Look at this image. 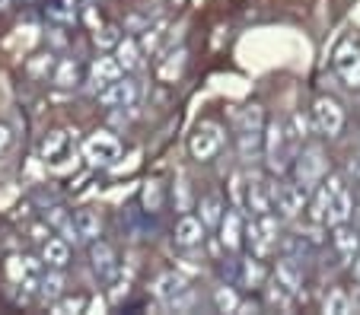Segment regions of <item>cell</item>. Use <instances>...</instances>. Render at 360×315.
I'll return each mask as SVG.
<instances>
[{
    "label": "cell",
    "instance_id": "obj_34",
    "mask_svg": "<svg viewBox=\"0 0 360 315\" xmlns=\"http://www.w3.org/2000/svg\"><path fill=\"white\" fill-rule=\"evenodd\" d=\"M51 67H55V58L51 55H39V58H32V61H29V74L32 76H45V74H51Z\"/></svg>",
    "mask_w": 360,
    "mask_h": 315
},
{
    "label": "cell",
    "instance_id": "obj_26",
    "mask_svg": "<svg viewBox=\"0 0 360 315\" xmlns=\"http://www.w3.org/2000/svg\"><path fill=\"white\" fill-rule=\"evenodd\" d=\"M118 58L115 61L122 64V70H137L141 67V45L134 39H118Z\"/></svg>",
    "mask_w": 360,
    "mask_h": 315
},
{
    "label": "cell",
    "instance_id": "obj_28",
    "mask_svg": "<svg viewBox=\"0 0 360 315\" xmlns=\"http://www.w3.org/2000/svg\"><path fill=\"white\" fill-rule=\"evenodd\" d=\"M322 309L332 315H345V312H351V296H347L345 290H332V293L326 296V302H322Z\"/></svg>",
    "mask_w": 360,
    "mask_h": 315
},
{
    "label": "cell",
    "instance_id": "obj_7",
    "mask_svg": "<svg viewBox=\"0 0 360 315\" xmlns=\"http://www.w3.org/2000/svg\"><path fill=\"white\" fill-rule=\"evenodd\" d=\"M137 96H141V89H137L134 80H112L105 83V86L99 89V102L105 105V109H131V105L137 102Z\"/></svg>",
    "mask_w": 360,
    "mask_h": 315
},
{
    "label": "cell",
    "instance_id": "obj_1",
    "mask_svg": "<svg viewBox=\"0 0 360 315\" xmlns=\"http://www.w3.org/2000/svg\"><path fill=\"white\" fill-rule=\"evenodd\" d=\"M262 144H265L268 169L278 172V175H281V172H284L287 166H290L293 153H297L300 138H297V130H293V134H287L284 124H281V121H271V124L265 128V138H262Z\"/></svg>",
    "mask_w": 360,
    "mask_h": 315
},
{
    "label": "cell",
    "instance_id": "obj_32",
    "mask_svg": "<svg viewBox=\"0 0 360 315\" xmlns=\"http://www.w3.org/2000/svg\"><path fill=\"white\" fill-rule=\"evenodd\" d=\"M48 16L58 22H74V7H70V0H55L51 7H48Z\"/></svg>",
    "mask_w": 360,
    "mask_h": 315
},
{
    "label": "cell",
    "instance_id": "obj_18",
    "mask_svg": "<svg viewBox=\"0 0 360 315\" xmlns=\"http://www.w3.org/2000/svg\"><path fill=\"white\" fill-rule=\"evenodd\" d=\"M35 296L45 302H55L58 296H64V274L61 267H51L45 277H39V290H35Z\"/></svg>",
    "mask_w": 360,
    "mask_h": 315
},
{
    "label": "cell",
    "instance_id": "obj_17",
    "mask_svg": "<svg viewBox=\"0 0 360 315\" xmlns=\"http://www.w3.org/2000/svg\"><path fill=\"white\" fill-rule=\"evenodd\" d=\"M41 261L48 267H64L70 261V242L68 239H51L48 236L45 246H41Z\"/></svg>",
    "mask_w": 360,
    "mask_h": 315
},
{
    "label": "cell",
    "instance_id": "obj_40",
    "mask_svg": "<svg viewBox=\"0 0 360 315\" xmlns=\"http://www.w3.org/2000/svg\"><path fill=\"white\" fill-rule=\"evenodd\" d=\"M233 201H236V207L243 204V175H239V172L233 175Z\"/></svg>",
    "mask_w": 360,
    "mask_h": 315
},
{
    "label": "cell",
    "instance_id": "obj_37",
    "mask_svg": "<svg viewBox=\"0 0 360 315\" xmlns=\"http://www.w3.org/2000/svg\"><path fill=\"white\" fill-rule=\"evenodd\" d=\"M7 274H10V281H16V283H20L22 277H26V267H22V258H10V261H7Z\"/></svg>",
    "mask_w": 360,
    "mask_h": 315
},
{
    "label": "cell",
    "instance_id": "obj_8",
    "mask_svg": "<svg viewBox=\"0 0 360 315\" xmlns=\"http://www.w3.org/2000/svg\"><path fill=\"white\" fill-rule=\"evenodd\" d=\"M268 192H271V207H278L284 217H297L306 207V201H309V192L300 182L297 185H271Z\"/></svg>",
    "mask_w": 360,
    "mask_h": 315
},
{
    "label": "cell",
    "instance_id": "obj_19",
    "mask_svg": "<svg viewBox=\"0 0 360 315\" xmlns=\"http://www.w3.org/2000/svg\"><path fill=\"white\" fill-rule=\"evenodd\" d=\"M89 74H93V83H99V86H105V83L118 80V76L124 74L122 64L115 61V58H96L93 67H89Z\"/></svg>",
    "mask_w": 360,
    "mask_h": 315
},
{
    "label": "cell",
    "instance_id": "obj_45",
    "mask_svg": "<svg viewBox=\"0 0 360 315\" xmlns=\"http://www.w3.org/2000/svg\"><path fill=\"white\" fill-rule=\"evenodd\" d=\"M10 7V0H0V10H7Z\"/></svg>",
    "mask_w": 360,
    "mask_h": 315
},
{
    "label": "cell",
    "instance_id": "obj_25",
    "mask_svg": "<svg viewBox=\"0 0 360 315\" xmlns=\"http://www.w3.org/2000/svg\"><path fill=\"white\" fill-rule=\"evenodd\" d=\"M220 217H224V198H220L217 192H214V194H204V198H201V223H204V229H207V227H217Z\"/></svg>",
    "mask_w": 360,
    "mask_h": 315
},
{
    "label": "cell",
    "instance_id": "obj_43",
    "mask_svg": "<svg viewBox=\"0 0 360 315\" xmlns=\"http://www.w3.org/2000/svg\"><path fill=\"white\" fill-rule=\"evenodd\" d=\"M351 175L360 182V156H354V159H351Z\"/></svg>",
    "mask_w": 360,
    "mask_h": 315
},
{
    "label": "cell",
    "instance_id": "obj_29",
    "mask_svg": "<svg viewBox=\"0 0 360 315\" xmlns=\"http://www.w3.org/2000/svg\"><path fill=\"white\" fill-rule=\"evenodd\" d=\"M77 61H61L58 64V70H55V86H61V89H74L77 86Z\"/></svg>",
    "mask_w": 360,
    "mask_h": 315
},
{
    "label": "cell",
    "instance_id": "obj_24",
    "mask_svg": "<svg viewBox=\"0 0 360 315\" xmlns=\"http://www.w3.org/2000/svg\"><path fill=\"white\" fill-rule=\"evenodd\" d=\"M245 236H249V246H252V255H255V258H268V255H271V246L278 242L274 236H268L259 223H249Z\"/></svg>",
    "mask_w": 360,
    "mask_h": 315
},
{
    "label": "cell",
    "instance_id": "obj_16",
    "mask_svg": "<svg viewBox=\"0 0 360 315\" xmlns=\"http://www.w3.org/2000/svg\"><path fill=\"white\" fill-rule=\"evenodd\" d=\"M274 281H278L281 287H284L287 293H293V296L303 290V274H300V267L293 264L290 258L278 261V267H274Z\"/></svg>",
    "mask_w": 360,
    "mask_h": 315
},
{
    "label": "cell",
    "instance_id": "obj_27",
    "mask_svg": "<svg viewBox=\"0 0 360 315\" xmlns=\"http://www.w3.org/2000/svg\"><path fill=\"white\" fill-rule=\"evenodd\" d=\"M55 315H74V312H86V296H58L51 302Z\"/></svg>",
    "mask_w": 360,
    "mask_h": 315
},
{
    "label": "cell",
    "instance_id": "obj_44",
    "mask_svg": "<svg viewBox=\"0 0 360 315\" xmlns=\"http://www.w3.org/2000/svg\"><path fill=\"white\" fill-rule=\"evenodd\" d=\"M354 255H357V261H354V277H357V281H360V248H357V252H354Z\"/></svg>",
    "mask_w": 360,
    "mask_h": 315
},
{
    "label": "cell",
    "instance_id": "obj_15",
    "mask_svg": "<svg viewBox=\"0 0 360 315\" xmlns=\"http://www.w3.org/2000/svg\"><path fill=\"white\" fill-rule=\"evenodd\" d=\"M176 242L179 246H201L204 242V223L198 217H179V223H176Z\"/></svg>",
    "mask_w": 360,
    "mask_h": 315
},
{
    "label": "cell",
    "instance_id": "obj_23",
    "mask_svg": "<svg viewBox=\"0 0 360 315\" xmlns=\"http://www.w3.org/2000/svg\"><path fill=\"white\" fill-rule=\"evenodd\" d=\"M249 207L255 213H271V192H268V185L262 182V178H249Z\"/></svg>",
    "mask_w": 360,
    "mask_h": 315
},
{
    "label": "cell",
    "instance_id": "obj_6",
    "mask_svg": "<svg viewBox=\"0 0 360 315\" xmlns=\"http://www.w3.org/2000/svg\"><path fill=\"white\" fill-rule=\"evenodd\" d=\"M313 121L322 138H338L341 128H345V109L332 96H322L313 105Z\"/></svg>",
    "mask_w": 360,
    "mask_h": 315
},
{
    "label": "cell",
    "instance_id": "obj_30",
    "mask_svg": "<svg viewBox=\"0 0 360 315\" xmlns=\"http://www.w3.org/2000/svg\"><path fill=\"white\" fill-rule=\"evenodd\" d=\"M214 306H217V312H236L239 306V296L233 287H217V293H214Z\"/></svg>",
    "mask_w": 360,
    "mask_h": 315
},
{
    "label": "cell",
    "instance_id": "obj_39",
    "mask_svg": "<svg viewBox=\"0 0 360 315\" xmlns=\"http://www.w3.org/2000/svg\"><path fill=\"white\" fill-rule=\"evenodd\" d=\"M22 267H26V277H41V264H39V258H22Z\"/></svg>",
    "mask_w": 360,
    "mask_h": 315
},
{
    "label": "cell",
    "instance_id": "obj_12",
    "mask_svg": "<svg viewBox=\"0 0 360 315\" xmlns=\"http://www.w3.org/2000/svg\"><path fill=\"white\" fill-rule=\"evenodd\" d=\"M217 227H220V242H224L226 252H239V246H243V217H239V207L224 210Z\"/></svg>",
    "mask_w": 360,
    "mask_h": 315
},
{
    "label": "cell",
    "instance_id": "obj_11",
    "mask_svg": "<svg viewBox=\"0 0 360 315\" xmlns=\"http://www.w3.org/2000/svg\"><path fill=\"white\" fill-rule=\"evenodd\" d=\"M70 150H74V140H70V130H51L45 140H41V159L51 166H58L61 159L70 156Z\"/></svg>",
    "mask_w": 360,
    "mask_h": 315
},
{
    "label": "cell",
    "instance_id": "obj_20",
    "mask_svg": "<svg viewBox=\"0 0 360 315\" xmlns=\"http://www.w3.org/2000/svg\"><path fill=\"white\" fill-rule=\"evenodd\" d=\"M185 61H188V51L185 48H179V51H172L166 61H160L157 64V76L163 83H176V76L185 70Z\"/></svg>",
    "mask_w": 360,
    "mask_h": 315
},
{
    "label": "cell",
    "instance_id": "obj_41",
    "mask_svg": "<svg viewBox=\"0 0 360 315\" xmlns=\"http://www.w3.org/2000/svg\"><path fill=\"white\" fill-rule=\"evenodd\" d=\"M7 144H10V128L0 124V150H7Z\"/></svg>",
    "mask_w": 360,
    "mask_h": 315
},
{
    "label": "cell",
    "instance_id": "obj_13",
    "mask_svg": "<svg viewBox=\"0 0 360 315\" xmlns=\"http://www.w3.org/2000/svg\"><path fill=\"white\" fill-rule=\"evenodd\" d=\"M89 258H93L96 274H99L102 281H112V277H115L118 264H115V252H112V246H109V242L93 239V246H89Z\"/></svg>",
    "mask_w": 360,
    "mask_h": 315
},
{
    "label": "cell",
    "instance_id": "obj_42",
    "mask_svg": "<svg viewBox=\"0 0 360 315\" xmlns=\"http://www.w3.org/2000/svg\"><path fill=\"white\" fill-rule=\"evenodd\" d=\"M32 239L45 242V239H48V227H32Z\"/></svg>",
    "mask_w": 360,
    "mask_h": 315
},
{
    "label": "cell",
    "instance_id": "obj_9",
    "mask_svg": "<svg viewBox=\"0 0 360 315\" xmlns=\"http://www.w3.org/2000/svg\"><path fill=\"white\" fill-rule=\"evenodd\" d=\"M335 67L351 89H360V48L354 41H341L335 51Z\"/></svg>",
    "mask_w": 360,
    "mask_h": 315
},
{
    "label": "cell",
    "instance_id": "obj_4",
    "mask_svg": "<svg viewBox=\"0 0 360 315\" xmlns=\"http://www.w3.org/2000/svg\"><path fill=\"white\" fill-rule=\"evenodd\" d=\"M297 182L309 192V188H316L322 182V178L328 175V159L326 153H322V147H306L303 153L297 156Z\"/></svg>",
    "mask_w": 360,
    "mask_h": 315
},
{
    "label": "cell",
    "instance_id": "obj_35",
    "mask_svg": "<svg viewBox=\"0 0 360 315\" xmlns=\"http://www.w3.org/2000/svg\"><path fill=\"white\" fill-rule=\"evenodd\" d=\"M290 296L293 293H287L284 287H281L278 281L271 283V287H268V302H271V306H281V309H290Z\"/></svg>",
    "mask_w": 360,
    "mask_h": 315
},
{
    "label": "cell",
    "instance_id": "obj_36",
    "mask_svg": "<svg viewBox=\"0 0 360 315\" xmlns=\"http://www.w3.org/2000/svg\"><path fill=\"white\" fill-rule=\"evenodd\" d=\"M143 204H147V210H160V204H163V198H160V182H147V188H143Z\"/></svg>",
    "mask_w": 360,
    "mask_h": 315
},
{
    "label": "cell",
    "instance_id": "obj_31",
    "mask_svg": "<svg viewBox=\"0 0 360 315\" xmlns=\"http://www.w3.org/2000/svg\"><path fill=\"white\" fill-rule=\"evenodd\" d=\"M96 45L99 48H115L118 45V39H122V29L118 26H96Z\"/></svg>",
    "mask_w": 360,
    "mask_h": 315
},
{
    "label": "cell",
    "instance_id": "obj_3",
    "mask_svg": "<svg viewBox=\"0 0 360 315\" xmlns=\"http://www.w3.org/2000/svg\"><path fill=\"white\" fill-rule=\"evenodd\" d=\"M220 147H224V128H220L217 121H201L195 128V134L188 138V150L191 156L198 159V163H207V159H214L220 153Z\"/></svg>",
    "mask_w": 360,
    "mask_h": 315
},
{
    "label": "cell",
    "instance_id": "obj_38",
    "mask_svg": "<svg viewBox=\"0 0 360 315\" xmlns=\"http://www.w3.org/2000/svg\"><path fill=\"white\" fill-rule=\"evenodd\" d=\"M105 309H109V300H102V296H93V300H86V312L99 315V312H105Z\"/></svg>",
    "mask_w": 360,
    "mask_h": 315
},
{
    "label": "cell",
    "instance_id": "obj_2",
    "mask_svg": "<svg viewBox=\"0 0 360 315\" xmlns=\"http://www.w3.org/2000/svg\"><path fill=\"white\" fill-rule=\"evenodd\" d=\"M262 138H265V115H262V105H245V109L236 115V140H239L243 159H252L262 150Z\"/></svg>",
    "mask_w": 360,
    "mask_h": 315
},
{
    "label": "cell",
    "instance_id": "obj_22",
    "mask_svg": "<svg viewBox=\"0 0 360 315\" xmlns=\"http://www.w3.org/2000/svg\"><path fill=\"white\" fill-rule=\"evenodd\" d=\"M74 229H77V236H80V239L93 242V239H99L102 223H99V217H96L93 210H77L74 213Z\"/></svg>",
    "mask_w": 360,
    "mask_h": 315
},
{
    "label": "cell",
    "instance_id": "obj_33",
    "mask_svg": "<svg viewBox=\"0 0 360 315\" xmlns=\"http://www.w3.org/2000/svg\"><path fill=\"white\" fill-rule=\"evenodd\" d=\"M243 277H245V283H249V287H262V283H265V267H262L259 261H245Z\"/></svg>",
    "mask_w": 360,
    "mask_h": 315
},
{
    "label": "cell",
    "instance_id": "obj_10",
    "mask_svg": "<svg viewBox=\"0 0 360 315\" xmlns=\"http://www.w3.org/2000/svg\"><path fill=\"white\" fill-rule=\"evenodd\" d=\"M351 217H354V198H351V192L341 185L338 192L328 194V204H326V217H322V223L338 227V223H347Z\"/></svg>",
    "mask_w": 360,
    "mask_h": 315
},
{
    "label": "cell",
    "instance_id": "obj_21",
    "mask_svg": "<svg viewBox=\"0 0 360 315\" xmlns=\"http://www.w3.org/2000/svg\"><path fill=\"white\" fill-rule=\"evenodd\" d=\"M332 239H335V248H338L341 255H347V258H354V252L360 248V233L357 229H351L347 223H338V227H332Z\"/></svg>",
    "mask_w": 360,
    "mask_h": 315
},
{
    "label": "cell",
    "instance_id": "obj_5",
    "mask_svg": "<svg viewBox=\"0 0 360 315\" xmlns=\"http://www.w3.org/2000/svg\"><path fill=\"white\" fill-rule=\"evenodd\" d=\"M118 156H122V144H118V138L105 134V130L89 134V138L83 140V159H86L89 166H109V163H115Z\"/></svg>",
    "mask_w": 360,
    "mask_h": 315
},
{
    "label": "cell",
    "instance_id": "obj_14",
    "mask_svg": "<svg viewBox=\"0 0 360 315\" xmlns=\"http://www.w3.org/2000/svg\"><path fill=\"white\" fill-rule=\"evenodd\" d=\"M188 290V281H185L182 274H176V271H166L163 277L157 281V287H153V293H157L160 302H166V306H172V302L179 300V296Z\"/></svg>",
    "mask_w": 360,
    "mask_h": 315
}]
</instances>
